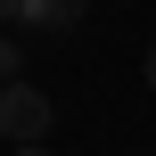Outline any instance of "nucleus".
I'll return each instance as SVG.
<instances>
[{
  "label": "nucleus",
  "mask_w": 156,
  "mask_h": 156,
  "mask_svg": "<svg viewBox=\"0 0 156 156\" xmlns=\"http://www.w3.org/2000/svg\"><path fill=\"white\" fill-rule=\"evenodd\" d=\"M49 123H58L49 90H33L25 74H16V82H0V140H8V148H41V140H49Z\"/></svg>",
  "instance_id": "obj_1"
},
{
  "label": "nucleus",
  "mask_w": 156,
  "mask_h": 156,
  "mask_svg": "<svg viewBox=\"0 0 156 156\" xmlns=\"http://www.w3.org/2000/svg\"><path fill=\"white\" fill-rule=\"evenodd\" d=\"M90 16V0H16V25L25 33H74Z\"/></svg>",
  "instance_id": "obj_2"
},
{
  "label": "nucleus",
  "mask_w": 156,
  "mask_h": 156,
  "mask_svg": "<svg viewBox=\"0 0 156 156\" xmlns=\"http://www.w3.org/2000/svg\"><path fill=\"white\" fill-rule=\"evenodd\" d=\"M16 66H25V49H16V41H0V82H16Z\"/></svg>",
  "instance_id": "obj_3"
},
{
  "label": "nucleus",
  "mask_w": 156,
  "mask_h": 156,
  "mask_svg": "<svg viewBox=\"0 0 156 156\" xmlns=\"http://www.w3.org/2000/svg\"><path fill=\"white\" fill-rule=\"evenodd\" d=\"M0 25H16V0H0Z\"/></svg>",
  "instance_id": "obj_4"
},
{
  "label": "nucleus",
  "mask_w": 156,
  "mask_h": 156,
  "mask_svg": "<svg viewBox=\"0 0 156 156\" xmlns=\"http://www.w3.org/2000/svg\"><path fill=\"white\" fill-rule=\"evenodd\" d=\"M16 156H58V148H49V140H41V148H16Z\"/></svg>",
  "instance_id": "obj_5"
},
{
  "label": "nucleus",
  "mask_w": 156,
  "mask_h": 156,
  "mask_svg": "<svg viewBox=\"0 0 156 156\" xmlns=\"http://www.w3.org/2000/svg\"><path fill=\"white\" fill-rule=\"evenodd\" d=\"M148 90H156V49H148Z\"/></svg>",
  "instance_id": "obj_6"
}]
</instances>
